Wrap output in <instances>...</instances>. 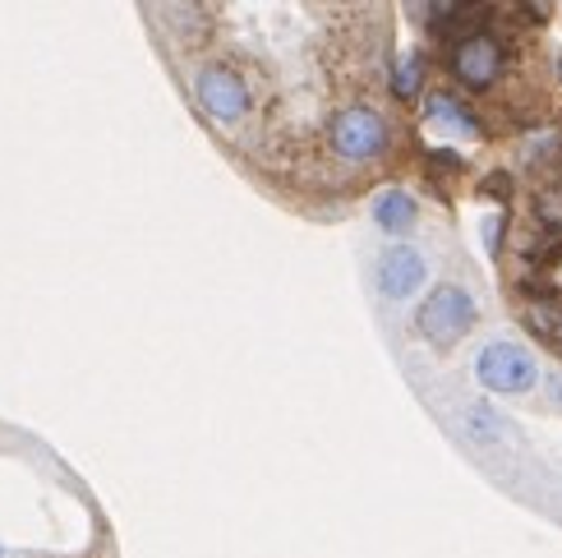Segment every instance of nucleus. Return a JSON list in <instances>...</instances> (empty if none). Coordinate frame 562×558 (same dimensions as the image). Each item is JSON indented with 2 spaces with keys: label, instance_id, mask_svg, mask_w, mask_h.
I'll list each match as a JSON object with an SVG mask.
<instances>
[{
  "label": "nucleus",
  "instance_id": "nucleus-1",
  "mask_svg": "<svg viewBox=\"0 0 562 558\" xmlns=\"http://www.w3.org/2000/svg\"><path fill=\"white\" fill-rule=\"evenodd\" d=\"M194 98L217 125H245L249 111H254L249 79L226 60H207L194 69Z\"/></svg>",
  "mask_w": 562,
  "mask_h": 558
},
{
  "label": "nucleus",
  "instance_id": "nucleus-2",
  "mask_svg": "<svg viewBox=\"0 0 562 558\" xmlns=\"http://www.w3.org/2000/svg\"><path fill=\"white\" fill-rule=\"evenodd\" d=\"M475 319H480V310H475L471 291L457 287V282H442V287L425 300V305H419L415 328L425 333V342H429V346H438V351H448V346H457L465 333L475 328Z\"/></svg>",
  "mask_w": 562,
  "mask_h": 558
},
{
  "label": "nucleus",
  "instance_id": "nucleus-3",
  "mask_svg": "<svg viewBox=\"0 0 562 558\" xmlns=\"http://www.w3.org/2000/svg\"><path fill=\"white\" fill-rule=\"evenodd\" d=\"M327 144L341 161H373L387 148V121L364 102H350L341 111H333L327 121Z\"/></svg>",
  "mask_w": 562,
  "mask_h": 558
},
{
  "label": "nucleus",
  "instance_id": "nucleus-4",
  "mask_svg": "<svg viewBox=\"0 0 562 558\" xmlns=\"http://www.w3.org/2000/svg\"><path fill=\"white\" fill-rule=\"evenodd\" d=\"M448 69H452V79H457L461 88L484 92V88H494V83L503 79V69H507V46H503L494 33H475V37L457 42L452 52H448Z\"/></svg>",
  "mask_w": 562,
  "mask_h": 558
},
{
  "label": "nucleus",
  "instance_id": "nucleus-5",
  "mask_svg": "<svg viewBox=\"0 0 562 558\" xmlns=\"http://www.w3.org/2000/svg\"><path fill=\"white\" fill-rule=\"evenodd\" d=\"M475 379L488 392H526V388H535V379H540V369H535L530 351H521V346L488 342L475 356Z\"/></svg>",
  "mask_w": 562,
  "mask_h": 558
},
{
  "label": "nucleus",
  "instance_id": "nucleus-6",
  "mask_svg": "<svg viewBox=\"0 0 562 558\" xmlns=\"http://www.w3.org/2000/svg\"><path fill=\"white\" fill-rule=\"evenodd\" d=\"M521 323L540 337L544 346L562 351V295L549 282H530L526 300H521Z\"/></svg>",
  "mask_w": 562,
  "mask_h": 558
},
{
  "label": "nucleus",
  "instance_id": "nucleus-7",
  "mask_svg": "<svg viewBox=\"0 0 562 558\" xmlns=\"http://www.w3.org/2000/svg\"><path fill=\"white\" fill-rule=\"evenodd\" d=\"M419 282H425V259H419V249L387 245L383 259H379V291L387 300H406L419 291Z\"/></svg>",
  "mask_w": 562,
  "mask_h": 558
},
{
  "label": "nucleus",
  "instance_id": "nucleus-8",
  "mask_svg": "<svg viewBox=\"0 0 562 558\" xmlns=\"http://www.w3.org/2000/svg\"><path fill=\"white\" fill-rule=\"evenodd\" d=\"M425 111H429V121L434 125H442V130H452V134H480V125H475V115L465 111L452 92H434V98L425 102Z\"/></svg>",
  "mask_w": 562,
  "mask_h": 558
},
{
  "label": "nucleus",
  "instance_id": "nucleus-9",
  "mask_svg": "<svg viewBox=\"0 0 562 558\" xmlns=\"http://www.w3.org/2000/svg\"><path fill=\"white\" fill-rule=\"evenodd\" d=\"M373 222H379L383 231H392V236H402V231L415 222V199L402 194V190H387L379 203H373Z\"/></svg>",
  "mask_w": 562,
  "mask_h": 558
},
{
  "label": "nucleus",
  "instance_id": "nucleus-10",
  "mask_svg": "<svg viewBox=\"0 0 562 558\" xmlns=\"http://www.w3.org/2000/svg\"><path fill=\"white\" fill-rule=\"evenodd\" d=\"M521 254H526V259L535 264V268H549V264H558L562 259V236H558V231H530V236L521 241Z\"/></svg>",
  "mask_w": 562,
  "mask_h": 558
},
{
  "label": "nucleus",
  "instance_id": "nucleus-11",
  "mask_svg": "<svg viewBox=\"0 0 562 558\" xmlns=\"http://www.w3.org/2000/svg\"><path fill=\"white\" fill-rule=\"evenodd\" d=\"M465 434H471L475 444H498V438H503V421L488 406H465Z\"/></svg>",
  "mask_w": 562,
  "mask_h": 558
},
{
  "label": "nucleus",
  "instance_id": "nucleus-12",
  "mask_svg": "<svg viewBox=\"0 0 562 558\" xmlns=\"http://www.w3.org/2000/svg\"><path fill=\"white\" fill-rule=\"evenodd\" d=\"M419 79H425V65H419V56H406L396 65V98H415Z\"/></svg>",
  "mask_w": 562,
  "mask_h": 558
},
{
  "label": "nucleus",
  "instance_id": "nucleus-13",
  "mask_svg": "<svg viewBox=\"0 0 562 558\" xmlns=\"http://www.w3.org/2000/svg\"><path fill=\"white\" fill-rule=\"evenodd\" d=\"M498 231H503V217H488V222H484V236H488V249H498Z\"/></svg>",
  "mask_w": 562,
  "mask_h": 558
},
{
  "label": "nucleus",
  "instance_id": "nucleus-14",
  "mask_svg": "<svg viewBox=\"0 0 562 558\" xmlns=\"http://www.w3.org/2000/svg\"><path fill=\"white\" fill-rule=\"evenodd\" d=\"M549 402H553V406H562V375H553V379H549Z\"/></svg>",
  "mask_w": 562,
  "mask_h": 558
}]
</instances>
